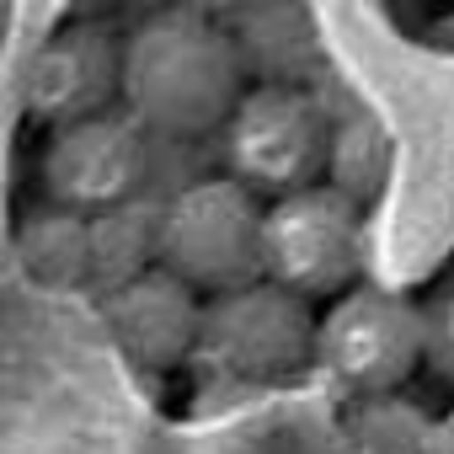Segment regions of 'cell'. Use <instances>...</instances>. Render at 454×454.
Here are the masks:
<instances>
[{
  "mask_svg": "<svg viewBox=\"0 0 454 454\" xmlns=\"http://www.w3.org/2000/svg\"><path fill=\"white\" fill-rule=\"evenodd\" d=\"M150 171V129L134 113H91L59 123L43 150V182L59 208L118 214Z\"/></svg>",
  "mask_w": 454,
  "mask_h": 454,
  "instance_id": "cell-7",
  "label": "cell"
},
{
  "mask_svg": "<svg viewBox=\"0 0 454 454\" xmlns=\"http://www.w3.org/2000/svg\"><path fill=\"white\" fill-rule=\"evenodd\" d=\"M22 262L33 268V278L43 284H86L102 273V214H81V208H43L22 224Z\"/></svg>",
  "mask_w": 454,
  "mask_h": 454,
  "instance_id": "cell-11",
  "label": "cell"
},
{
  "mask_svg": "<svg viewBox=\"0 0 454 454\" xmlns=\"http://www.w3.org/2000/svg\"><path fill=\"white\" fill-rule=\"evenodd\" d=\"M427 321L411 300L385 289H342L316 321V364L353 395H390L422 364Z\"/></svg>",
  "mask_w": 454,
  "mask_h": 454,
  "instance_id": "cell-6",
  "label": "cell"
},
{
  "mask_svg": "<svg viewBox=\"0 0 454 454\" xmlns=\"http://www.w3.org/2000/svg\"><path fill=\"white\" fill-rule=\"evenodd\" d=\"M364 203L332 182L278 192L262 208V278L294 289L300 300H332L353 289L364 257Z\"/></svg>",
  "mask_w": 454,
  "mask_h": 454,
  "instance_id": "cell-4",
  "label": "cell"
},
{
  "mask_svg": "<svg viewBox=\"0 0 454 454\" xmlns=\"http://www.w3.org/2000/svg\"><path fill=\"white\" fill-rule=\"evenodd\" d=\"M332 118L310 86H252L224 118V155L252 192H294L326 176Z\"/></svg>",
  "mask_w": 454,
  "mask_h": 454,
  "instance_id": "cell-5",
  "label": "cell"
},
{
  "mask_svg": "<svg viewBox=\"0 0 454 454\" xmlns=\"http://www.w3.org/2000/svg\"><path fill=\"white\" fill-rule=\"evenodd\" d=\"M224 38L236 49V65L257 86H305L321 65V38L300 0H241L219 17Z\"/></svg>",
  "mask_w": 454,
  "mask_h": 454,
  "instance_id": "cell-10",
  "label": "cell"
},
{
  "mask_svg": "<svg viewBox=\"0 0 454 454\" xmlns=\"http://www.w3.org/2000/svg\"><path fill=\"white\" fill-rule=\"evenodd\" d=\"M12 6L17 0H0V43H6V27H12Z\"/></svg>",
  "mask_w": 454,
  "mask_h": 454,
  "instance_id": "cell-16",
  "label": "cell"
},
{
  "mask_svg": "<svg viewBox=\"0 0 454 454\" xmlns=\"http://www.w3.org/2000/svg\"><path fill=\"white\" fill-rule=\"evenodd\" d=\"M118 49L102 27H65L27 65V113L49 129L107 113L118 97Z\"/></svg>",
  "mask_w": 454,
  "mask_h": 454,
  "instance_id": "cell-9",
  "label": "cell"
},
{
  "mask_svg": "<svg viewBox=\"0 0 454 454\" xmlns=\"http://www.w3.org/2000/svg\"><path fill=\"white\" fill-rule=\"evenodd\" d=\"M316 353L310 300L273 278H252L241 289L208 294L198 310L192 358L231 380H284Z\"/></svg>",
  "mask_w": 454,
  "mask_h": 454,
  "instance_id": "cell-3",
  "label": "cell"
},
{
  "mask_svg": "<svg viewBox=\"0 0 454 454\" xmlns=\"http://www.w3.org/2000/svg\"><path fill=\"white\" fill-rule=\"evenodd\" d=\"M155 257L198 294L262 278V203L236 176H208L171 198L155 224Z\"/></svg>",
  "mask_w": 454,
  "mask_h": 454,
  "instance_id": "cell-2",
  "label": "cell"
},
{
  "mask_svg": "<svg viewBox=\"0 0 454 454\" xmlns=\"http://www.w3.org/2000/svg\"><path fill=\"white\" fill-rule=\"evenodd\" d=\"M198 310H203L198 289H187L166 268H145V273L118 278L107 289V305H102L113 342L145 369H176L192 358Z\"/></svg>",
  "mask_w": 454,
  "mask_h": 454,
  "instance_id": "cell-8",
  "label": "cell"
},
{
  "mask_svg": "<svg viewBox=\"0 0 454 454\" xmlns=\"http://www.w3.org/2000/svg\"><path fill=\"white\" fill-rule=\"evenodd\" d=\"M176 6H187V12H203V17H224V12H236L241 0H176Z\"/></svg>",
  "mask_w": 454,
  "mask_h": 454,
  "instance_id": "cell-15",
  "label": "cell"
},
{
  "mask_svg": "<svg viewBox=\"0 0 454 454\" xmlns=\"http://www.w3.org/2000/svg\"><path fill=\"white\" fill-rule=\"evenodd\" d=\"M390 176V139L369 118H342L332 123V150H326V182L348 192L353 203L374 198Z\"/></svg>",
  "mask_w": 454,
  "mask_h": 454,
  "instance_id": "cell-12",
  "label": "cell"
},
{
  "mask_svg": "<svg viewBox=\"0 0 454 454\" xmlns=\"http://www.w3.org/2000/svg\"><path fill=\"white\" fill-rule=\"evenodd\" d=\"M247 75L219 17L203 12H160L118 49V97L155 134H208L224 129L241 102Z\"/></svg>",
  "mask_w": 454,
  "mask_h": 454,
  "instance_id": "cell-1",
  "label": "cell"
},
{
  "mask_svg": "<svg viewBox=\"0 0 454 454\" xmlns=\"http://www.w3.org/2000/svg\"><path fill=\"white\" fill-rule=\"evenodd\" d=\"M427 449L433 454H454V406L433 422V433H427Z\"/></svg>",
  "mask_w": 454,
  "mask_h": 454,
  "instance_id": "cell-14",
  "label": "cell"
},
{
  "mask_svg": "<svg viewBox=\"0 0 454 454\" xmlns=\"http://www.w3.org/2000/svg\"><path fill=\"white\" fill-rule=\"evenodd\" d=\"M422 321H427L422 358H433V364H438V374H449V380H454V294H449V300H438L433 310H422Z\"/></svg>",
  "mask_w": 454,
  "mask_h": 454,
  "instance_id": "cell-13",
  "label": "cell"
}]
</instances>
